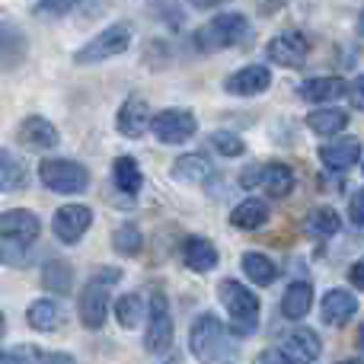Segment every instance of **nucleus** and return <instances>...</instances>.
<instances>
[{
  "label": "nucleus",
  "mask_w": 364,
  "mask_h": 364,
  "mask_svg": "<svg viewBox=\"0 0 364 364\" xmlns=\"http://www.w3.org/2000/svg\"><path fill=\"white\" fill-rule=\"evenodd\" d=\"M188 348L201 364H230L237 348L230 342L227 326L218 320L214 314H201L192 323V333H188Z\"/></svg>",
  "instance_id": "obj_1"
},
{
  "label": "nucleus",
  "mask_w": 364,
  "mask_h": 364,
  "mask_svg": "<svg viewBox=\"0 0 364 364\" xmlns=\"http://www.w3.org/2000/svg\"><path fill=\"white\" fill-rule=\"evenodd\" d=\"M250 19L243 13H218L214 19H208L201 29H195V45L198 51H224L237 48L250 38Z\"/></svg>",
  "instance_id": "obj_2"
},
{
  "label": "nucleus",
  "mask_w": 364,
  "mask_h": 364,
  "mask_svg": "<svg viewBox=\"0 0 364 364\" xmlns=\"http://www.w3.org/2000/svg\"><path fill=\"white\" fill-rule=\"evenodd\" d=\"M220 304L230 314V326L237 336H252L259 329V297L252 294L246 284L233 282V278H224L218 288Z\"/></svg>",
  "instance_id": "obj_3"
},
{
  "label": "nucleus",
  "mask_w": 364,
  "mask_h": 364,
  "mask_svg": "<svg viewBox=\"0 0 364 364\" xmlns=\"http://www.w3.org/2000/svg\"><path fill=\"white\" fill-rule=\"evenodd\" d=\"M38 179L45 188L61 195H77L90 186L87 166H80L77 160H42L38 164Z\"/></svg>",
  "instance_id": "obj_4"
},
{
  "label": "nucleus",
  "mask_w": 364,
  "mask_h": 364,
  "mask_svg": "<svg viewBox=\"0 0 364 364\" xmlns=\"http://www.w3.org/2000/svg\"><path fill=\"white\" fill-rule=\"evenodd\" d=\"M128 45H132V26L115 23V26H109V29H102L96 38H90L74 55V61L77 64H100V61H109V58L122 55V51H128Z\"/></svg>",
  "instance_id": "obj_5"
},
{
  "label": "nucleus",
  "mask_w": 364,
  "mask_h": 364,
  "mask_svg": "<svg viewBox=\"0 0 364 364\" xmlns=\"http://www.w3.org/2000/svg\"><path fill=\"white\" fill-rule=\"evenodd\" d=\"M144 348L151 355H164V352H170L173 348V314H170V304H166L164 291H154V297H151Z\"/></svg>",
  "instance_id": "obj_6"
},
{
  "label": "nucleus",
  "mask_w": 364,
  "mask_h": 364,
  "mask_svg": "<svg viewBox=\"0 0 364 364\" xmlns=\"http://www.w3.org/2000/svg\"><path fill=\"white\" fill-rule=\"evenodd\" d=\"M151 132L157 134L160 144H182L198 132V119L188 109H164L151 115Z\"/></svg>",
  "instance_id": "obj_7"
},
{
  "label": "nucleus",
  "mask_w": 364,
  "mask_h": 364,
  "mask_svg": "<svg viewBox=\"0 0 364 364\" xmlns=\"http://www.w3.org/2000/svg\"><path fill=\"white\" fill-rule=\"evenodd\" d=\"M307 55H310V42L304 38V32H282L275 36L269 45H265V58L278 68H288V70H297L307 64Z\"/></svg>",
  "instance_id": "obj_8"
},
{
  "label": "nucleus",
  "mask_w": 364,
  "mask_h": 364,
  "mask_svg": "<svg viewBox=\"0 0 364 364\" xmlns=\"http://www.w3.org/2000/svg\"><path fill=\"white\" fill-rule=\"evenodd\" d=\"M246 188L252 186H262L269 195H275V198H284V195L294 188V170L284 164H265V166H252L250 173H243L240 176Z\"/></svg>",
  "instance_id": "obj_9"
},
{
  "label": "nucleus",
  "mask_w": 364,
  "mask_h": 364,
  "mask_svg": "<svg viewBox=\"0 0 364 364\" xmlns=\"http://www.w3.org/2000/svg\"><path fill=\"white\" fill-rule=\"evenodd\" d=\"M38 233H42V220L26 208H13V211L0 214V237L10 240V243L29 246L32 240H38Z\"/></svg>",
  "instance_id": "obj_10"
},
{
  "label": "nucleus",
  "mask_w": 364,
  "mask_h": 364,
  "mask_svg": "<svg viewBox=\"0 0 364 364\" xmlns=\"http://www.w3.org/2000/svg\"><path fill=\"white\" fill-rule=\"evenodd\" d=\"M278 352L284 355L288 364H314L316 358H320L323 346H320V336H316L314 329L297 326L282 339V348H278Z\"/></svg>",
  "instance_id": "obj_11"
},
{
  "label": "nucleus",
  "mask_w": 364,
  "mask_h": 364,
  "mask_svg": "<svg viewBox=\"0 0 364 364\" xmlns=\"http://www.w3.org/2000/svg\"><path fill=\"white\" fill-rule=\"evenodd\" d=\"M93 227V211L87 205H64L51 220V230L61 243H77Z\"/></svg>",
  "instance_id": "obj_12"
},
{
  "label": "nucleus",
  "mask_w": 364,
  "mask_h": 364,
  "mask_svg": "<svg viewBox=\"0 0 364 364\" xmlns=\"http://www.w3.org/2000/svg\"><path fill=\"white\" fill-rule=\"evenodd\" d=\"M272 87V74L265 64H246V68L233 70L224 80V90L233 96H259Z\"/></svg>",
  "instance_id": "obj_13"
},
{
  "label": "nucleus",
  "mask_w": 364,
  "mask_h": 364,
  "mask_svg": "<svg viewBox=\"0 0 364 364\" xmlns=\"http://www.w3.org/2000/svg\"><path fill=\"white\" fill-rule=\"evenodd\" d=\"M151 106H147L141 96H128L125 102H122L119 115H115V125H119V132L125 134V138H141V134H147V128H151Z\"/></svg>",
  "instance_id": "obj_14"
},
{
  "label": "nucleus",
  "mask_w": 364,
  "mask_h": 364,
  "mask_svg": "<svg viewBox=\"0 0 364 364\" xmlns=\"http://www.w3.org/2000/svg\"><path fill=\"white\" fill-rule=\"evenodd\" d=\"M16 141L23 147H32V151H51L61 138H58V128L51 125L48 119H42V115H29V119L16 128Z\"/></svg>",
  "instance_id": "obj_15"
},
{
  "label": "nucleus",
  "mask_w": 364,
  "mask_h": 364,
  "mask_svg": "<svg viewBox=\"0 0 364 364\" xmlns=\"http://www.w3.org/2000/svg\"><path fill=\"white\" fill-rule=\"evenodd\" d=\"M109 316V294H106V284L100 282H90L80 294V323L87 329H102Z\"/></svg>",
  "instance_id": "obj_16"
},
{
  "label": "nucleus",
  "mask_w": 364,
  "mask_h": 364,
  "mask_svg": "<svg viewBox=\"0 0 364 364\" xmlns=\"http://www.w3.org/2000/svg\"><path fill=\"white\" fill-rule=\"evenodd\" d=\"M320 160H323V166H329L336 173H346L352 166H358V160H361L358 138H342V141H333V144H323Z\"/></svg>",
  "instance_id": "obj_17"
},
{
  "label": "nucleus",
  "mask_w": 364,
  "mask_h": 364,
  "mask_svg": "<svg viewBox=\"0 0 364 364\" xmlns=\"http://www.w3.org/2000/svg\"><path fill=\"white\" fill-rule=\"evenodd\" d=\"M320 314H323V320H326L329 326H342V323H348L355 314H358V301H355V294H348V291L333 288V291L323 294Z\"/></svg>",
  "instance_id": "obj_18"
},
{
  "label": "nucleus",
  "mask_w": 364,
  "mask_h": 364,
  "mask_svg": "<svg viewBox=\"0 0 364 364\" xmlns=\"http://www.w3.org/2000/svg\"><path fill=\"white\" fill-rule=\"evenodd\" d=\"M182 259L192 272H211L218 265V250L205 237H186L182 240Z\"/></svg>",
  "instance_id": "obj_19"
},
{
  "label": "nucleus",
  "mask_w": 364,
  "mask_h": 364,
  "mask_svg": "<svg viewBox=\"0 0 364 364\" xmlns=\"http://www.w3.org/2000/svg\"><path fill=\"white\" fill-rule=\"evenodd\" d=\"M346 80L342 77H314V80L301 83V100L304 102H333V100H342L346 96Z\"/></svg>",
  "instance_id": "obj_20"
},
{
  "label": "nucleus",
  "mask_w": 364,
  "mask_h": 364,
  "mask_svg": "<svg viewBox=\"0 0 364 364\" xmlns=\"http://www.w3.org/2000/svg\"><path fill=\"white\" fill-rule=\"evenodd\" d=\"M26 58V36L10 23H0V70L16 68Z\"/></svg>",
  "instance_id": "obj_21"
},
{
  "label": "nucleus",
  "mask_w": 364,
  "mask_h": 364,
  "mask_svg": "<svg viewBox=\"0 0 364 364\" xmlns=\"http://www.w3.org/2000/svg\"><path fill=\"white\" fill-rule=\"evenodd\" d=\"M346 125H348V115L342 109H314L307 115V128L314 134H320V138H336V134L346 132Z\"/></svg>",
  "instance_id": "obj_22"
},
{
  "label": "nucleus",
  "mask_w": 364,
  "mask_h": 364,
  "mask_svg": "<svg viewBox=\"0 0 364 364\" xmlns=\"http://www.w3.org/2000/svg\"><path fill=\"white\" fill-rule=\"evenodd\" d=\"M314 307V288L307 282H294L282 297V314L288 320H304Z\"/></svg>",
  "instance_id": "obj_23"
},
{
  "label": "nucleus",
  "mask_w": 364,
  "mask_h": 364,
  "mask_svg": "<svg viewBox=\"0 0 364 364\" xmlns=\"http://www.w3.org/2000/svg\"><path fill=\"white\" fill-rule=\"evenodd\" d=\"M29 186V170L10 151H0V192H23Z\"/></svg>",
  "instance_id": "obj_24"
},
{
  "label": "nucleus",
  "mask_w": 364,
  "mask_h": 364,
  "mask_svg": "<svg viewBox=\"0 0 364 364\" xmlns=\"http://www.w3.org/2000/svg\"><path fill=\"white\" fill-rule=\"evenodd\" d=\"M304 227H307L310 237H316V240H329V237H336V233H339L342 218H339V211H336V208L320 205V208H314V211L307 214Z\"/></svg>",
  "instance_id": "obj_25"
},
{
  "label": "nucleus",
  "mask_w": 364,
  "mask_h": 364,
  "mask_svg": "<svg viewBox=\"0 0 364 364\" xmlns=\"http://www.w3.org/2000/svg\"><path fill=\"white\" fill-rule=\"evenodd\" d=\"M26 320H29V326L38 329V333H55V329L61 326V307H58L55 301H48V297L32 301Z\"/></svg>",
  "instance_id": "obj_26"
},
{
  "label": "nucleus",
  "mask_w": 364,
  "mask_h": 364,
  "mask_svg": "<svg viewBox=\"0 0 364 364\" xmlns=\"http://www.w3.org/2000/svg\"><path fill=\"white\" fill-rule=\"evenodd\" d=\"M211 160L205 157V154H186V157H179L176 164H173V176H176L179 182H205L208 176H211Z\"/></svg>",
  "instance_id": "obj_27"
},
{
  "label": "nucleus",
  "mask_w": 364,
  "mask_h": 364,
  "mask_svg": "<svg viewBox=\"0 0 364 364\" xmlns=\"http://www.w3.org/2000/svg\"><path fill=\"white\" fill-rule=\"evenodd\" d=\"M42 288L48 291V294H68V291L74 288V269H70V262H58V259L45 262Z\"/></svg>",
  "instance_id": "obj_28"
},
{
  "label": "nucleus",
  "mask_w": 364,
  "mask_h": 364,
  "mask_svg": "<svg viewBox=\"0 0 364 364\" xmlns=\"http://www.w3.org/2000/svg\"><path fill=\"white\" fill-rule=\"evenodd\" d=\"M265 220H269V208H265L259 198L240 201V205L233 208V214H230V224L240 227V230H256V227H262Z\"/></svg>",
  "instance_id": "obj_29"
},
{
  "label": "nucleus",
  "mask_w": 364,
  "mask_h": 364,
  "mask_svg": "<svg viewBox=\"0 0 364 364\" xmlns=\"http://www.w3.org/2000/svg\"><path fill=\"white\" fill-rule=\"evenodd\" d=\"M112 182L119 186V192L138 195L141 186H144V176H141V170H138V160H132V157H119V160H115V164H112Z\"/></svg>",
  "instance_id": "obj_30"
},
{
  "label": "nucleus",
  "mask_w": 364,
  "mask_h": 364,
  "mask_svg": "<svg viewBox=\"0 0 364 364\" xmlns=\"http://www.w3.org/2000/svg\"><path fill=\"white\" fill-rule=\"evenodd\" d=\"M243 272H246V278H250L252 284H259V288H265V284H272L278 278L275 262H272L269 256H262V252H246L243 256Z\"/></svg>",
  "instance_id": "obj_31"
},
{
  "label": "nucleus",
  "mask_w": 364,
  "mask_h": 364,
  "mask_svg": "<svg viewBox=\"0 0 364 364\" xmlns=\"http://www.w3.org/2000/svg\"><path fill=\"white\" fill-rule=\"evenodd\" d=\"M112 246L122 252V256H138L141 252V230L134 224H122L119 230L112 233Z\"/></svg>",
  "instance_id": "obj_32"
},
{
  "label": "nucleus",
  "mask_w": 364,
  "mask_h": 364,
  "mask_svg": "<svg viewBox=\"0 0 364 364\" xmlns=\"http://www.w3.org/2000/svg\"><path fill=\"white\" fill-rule=\"evenodd\" d=\"M115 316H119V323L125 329H134L141 320V297L138 294H122L119 301H115Z\"/></svg>",
  "instance_id": "obj_33"
},
{
  "label": "nucleus",
  "mask_w": 364,
  "mask_h": 364,
  "mask_svg": "<svg viewBox=\"0 0 364 364\" xmlns=\"http://www.w3.org/2000/svg\"><path fill=\"white\" fill-rule=\"evenodd\" d=\"M211 147L218 154H224V157H240V154L246 151V144L240 141V134H233V132H214L211 134Z\"/></svg>",
  "instance_id": "obj_34"
},
{
  "label": "nucleus",
  "mask_w": 364,
  "mask_h": 364,
  "mask_svg": "<svg viewBox=\"0 0 364 364\" xmlns=\"http://www.w3.org/2000/svg\"><path fill=\"white\" fill-rule=\"evenodd\" d=\"M38 361V348H10L0 352V364H36Z\"/></svg>",
  "instance_id": "obj_35"
},
{
  "label": "nucleus",
  "mask_w": 364,
  "mask_h": 364,
  "mask_svg": "<svg viewBox=\"0 0 364 364\" xmlns=\"http://www.w3.org/2000/svg\"><path fill=\"white\" fill-rule=\"evenodd\" d=\"M83 0H38V13H48V16H64V13L77 10Z\"/></svg>",
  "instance_id": "obj_36"
},
{
  "label": "nucleus",
  "mask_w": 364,
  "mask_h": 364,
  "mask_svg": "<svg viewBox=\"0 0 364 364\" xmlns=\"http://www.w3.org/2000/svg\"><path fill=\"white\" fill-rule=\"evenodd\" d=\"M348 218H352L355 227H361V220H364V195H361V192L352 195V208H348Z\"/></svg>",
  "instance_id": "obj_37"
},
{
  "label": "nucleus",
  "mask_w": 364,
  "mask_h": 364,
  "mask_svg": "<svg viewBox=\"0 0 364 364\" xmlns=\"http://www.w3.org/2000/svg\"><path fill=\"white\" fill-rule=\"evenodd\" d=\"M93 282H100V284H106V288H109V284L122 282V272H119V269H109V265H102V269L93 275Z\"/></svg>",
  "instance_id": "obj_38"
},
{
  "label": "nucleus",
  "mask_w": 364,
  "mask_h": 364,
  "mask_svg": "<svg viewBox=\"0 0 364 364\" xmlns=\"http://www.w3.org/2000/svg\"><path fill=\"white\" fill-rule=\"evenodd\" d=\"M38 364H77V361L64 352H38Z\"/></svg>",
  "instance_id": "obj_39"
},
{
  "label": "nucleus",
  "mask_w": 364,
  "mask_h": 364,
  "mask_svg": "<svg viewBox=\"0 0 364 364\" xmlns=\"http://www.w3.org/2000/svg\"><path fill=\"white\" fill-rule=\"evenodd\" d=\"M256 364H288V361H284V355L278 352V348H269V352H262V355H259Z\"/></svg>",
  "instance_id": "obj_40"
},
{
  "label": "nucleus",
  "mask_w": 364,
  "mask_h": 364,
  "mask_svg": "<svg viewBox=\"0 0 364 364\" xmlns=\"http://www.w3.org/2000/svg\"><path fill=\"white\" fill-rule=\"evenodd\" d=\"M192 6H198V10H214V6H220V4H227V0H188Z\"/></svg>",
  "instance_id": "obj_41"
},
{
  "label": "nucleus",
  "mask_w": 364,
  "mask_h": 364,
  "mask_svg": "<svg viewBox=\"0 0 364 364\" xmlns=\"http://www.w3.org/2000/svg\"><path fill=\"white\" fill-rule=\"evenodd\" d=\"M361 269H364L361 262L352 265V284H355V288H361V284H364V272H361Z\"/></svg>",
  "instance_id": "obj_42"
},
{
  "label": "nucleus",
  "mask_w": 364,
  "mask_h": 364,
  "mask_svg": "<svg viewBox=\"0 0 364 364\" xmlns=\"http://www.w3.org/2000/svg\"><path fill=\"white\" fill-rule=\"evenodd\" d=\"M352 102H355V109H361V80H355V87H352Z\"/></svg>",
  "instance_id": "obj_43"
},
{
  "label": "nucleus",
  "mask_w": 364,
  "mask_h": 364,
  "mask_svg": "<svg viewBox=\"0 0 364 364\" xmlns=\"http://www.w3.org/2000/svg\"><path fill=\"white\" fill-rule=\"evenodd\" d=\"M339 364H361L358 358H348V361H339Z\"/></svg>",
  "instance_id": "obj_44"
},
{
  "label": "nucleus",
  "mask_w": 364,
  "mask_h": 364,
  "mask_svg": "<svg viewBox=\"0 0 364 364\" xmlns=\"http://www.w3.org/2000/svg\"><path fill=\"white\" fill-rule=\"evenodd\" d=\"M0 336H4V310H0Z\"/></svg>",
  "instance_id": "obj_45"
}]
</instances>
